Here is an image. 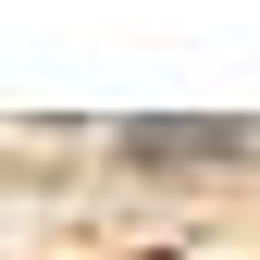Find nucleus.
Here are the masks:
<instances>
[{
  "instance_id": "f257e3e1",
  "label": "nucleus",
  "mask_w": 260,
  "mask_h": 260,
  "mask_svg": "<svg viewBox=\"0 0 260 260\" xmlns=\"http://www.w3.org/2000/svg\"><path fill=\"white\" fill-rule=\"evenodd\" d=\"M260 149L248 124H124V161H236Z\"/></svg>"
}]
</instances>
